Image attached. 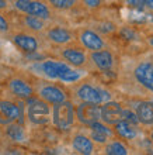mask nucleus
Segmentation results:
<instances>
[{"mask_svg":"<svg viewBox=\"0 0 153 155\" xmlns=\"http://www.w3.org/2000/svg\"><path fill=\"white\" fill-rule=\"evenodd\" d=\"M90 61L103 72H110L114 66V55L108 49L90 51Z\"/></svg>","mask_w":153,"mask_h":155,"instance_id":"nucleus-16","label":"nucleus"},{"mask_svg":"<svg viewBox=\"0 0 153 155\" xmlns=\"http://www.w3.org/2000/svg\"><path fill=\"white\" fill-rule=\"evenodd\" d=\"M120 35H121V38H124L125 41H133L138 38L136 31L133 28H131V27H122V28L120 30Z\"/></svg>","mask_w":153,"mask_h":155,"instance_id":"nucleus-26","label":"nucleus"},{"mask_svg":"<svg viewBox=\"0 0 153 155\" xmlns=\"http://www.w3.org/2000/svg\"><path fill=\"white\" fill-rule=\"evenodd\" d=\"M45 3L56 12H68V10L76 7L79 0H45Z\"/></svg>","mask_w":153,"mask_h":155,"instance_id":"nucleus-22","label":"nucleus"},{"mask_svg":"<svg viewBox=\"0 0 153 155\" xmlns=\"http://www.w3.org/2000/svg\"><path fill=\"white\" fill-rule=\"evenodd\" d=\"M72 148L77 154L91 155L94 152V143L90 137L84 134H76L72 138Z\"/></svg>","mask_w":153,"mask_h":155,"instance_id":"nucleus-18","label":"nucleus"},{"mask_svg":"<svg viewBox=\"0 0 153 155\" xmlns=\"http://www.w3.org/2000/svg\"><path fill=\"white\" fill-rule=\"evenodd\" d=\"M0 87H2V83H0Z\"/></svg>","mask_w":153,"mask_h":155,"instance_id":"nucleus-38","label":"nucleus"},{"mask_svg":"<svg viewBox=\"0 0 153 155\" xmlns=\"http://www.w3.org/2000/svg\"><path fill=\"white\" fill-rule=\"evenodd\" d=\"M76 97L80 102L84 103H94V104H101L104 102L111 100V93L105 89H101L98 86H94L91 83H80L75 90Z\"/></svg>","mask_w":153,"mask_h":155,"instance_id":"nucleus-4","label":"nucleus"},{"mask_svg":"<svg viewBox=\"0 0 153 155\" xmlns=\"http://www.w3.org/2000/svg\"><path fill=\"white\" fill-rule=\"evenodd\" d=\"M13 3L17 12L24 13V14H32L46 21L51 20L52 17L51 7L42 0H24V2H13Z\"/></svg>","mask_w":153,"mask_h":155,"instance_id":"nucleus-6","label":"nucleus"},{"mask_svg":"<svg viewBox=\"0 0 153 155\" xmlns=\"http://www.w3.org/2000/svg\"><path fill=\"white\" fill-rule=\"evenodd\" d=\"M89 127H90V130H91V131H97V133H100V134L105 135V137H107V138H110V140H113L114 135H115V134H114L113 128H110L108 124L103 123L101 120H97V121L91 123Z\"/></svg>","mask_w":153,"mask_h":155,"instance_id":"nucleus-24","label":"nucleus"},{"mask_svg":"<svg viewBox=\"0 0 153 155\" xmlns=\"http://www.w3.org/2000/svg\"><path fill=\"white\" fill-rule=\"evenodd\" d=\"M143 4H145L146 8H149V10H153V0H143Z\"/></svg>","mask_w":153,"mask_h":155,"instance_id":"nucleus-32","label":"nucleus"},{"mask_svg":"<svg viewBox=\"0 0 153 155\" xmlns=\"http://www.w3.org/2000/svg\"><path fill=\"white\" fill-rule=\"evenodd\" d=\"M135 79L143 87L153 92V62H141L133 71Z\"/></svg>","mask_w":153,"mask_h":155,"instance_id":"nucleus-15","label":"nucleus"},{"mask_svg":"<svg viewBox=\"0 0 153 155\" xmlns=\"http://www.w3.org/2000/svg\"><path fill=\"white\" fill-rule=\"evenodd\" d=\"M150 138H152V141H153V130H152V133H150Z\"/></svg>","mask_w":153,"mask_h":155,"instance_id":"nucleus-35","label":"nucleus"},{"mask_svg":"<svg viewBox=\"0 0 153 155\" xmlns=\"http://www.w3.org/2000/svg\"><path fill=\"white\" fill-rule=\"evenodd\" d=\"M77 40L83 48L89 51H98V49L105 48V41L101 38V35L94 30L83 28L77 34Z\"/></svg>","mask_w":153,"mask_h":155,"instance_id":"nucleus-13","label":"nucleus"},{"mask_svg":"<svg viewBox=\"0 0 153 155\" xmlns=\"http://www.w3.org/2000/svg\"><path fill=\"white\" fill-rule=\"evenodd\" d=\"M4 134H6V137H8V138L11 140V141H14V143H24L25 138H27L24 127L21 126V123H18V121L6 124Z\"/></svg>","mask_w":153,"mask_h":155,"instance_id":"nucleus-21","label":"nucleus"},{"mask_svg":"<svg viewBox=\"0 0 153 155\" xmlns=\"http://www.w3.org/2000/svg\"><path fill=\"white\" fill-rule=\"evenodd\" d=\"M125 3L128 4L129 7L136 8V10H142V8L145 7V4H143V0H125Z\"/></svg>","mask_w":153,"mask_h":155,"instance_id":"nucleus-30","label":"nucleus"},{"mask_svg":"<svg viewBox=\"0 0 153 155\" xmlns=\"http://www.w3.org/2000/svg\"><path fill=\"white\" fill-rule=\"evenodd\" d=\"M3 134H4V133H3V130H2V128H0V138H2V137H3Z\"/></svg>","mask_w":153,"mask_h":155,"instance_id":"nucleus-34","label":"nucleus"},{"mask_svg":"<svg viewBox=\"0 0 153 155\" xmlns=\"http://www.w3.org/2000/svg\"><path fill=\"white\" fill-rule=\"evenodd\" d=\"M45 37L49 42H52L56 47H65L75 41V34L62 25H53L49 28H45Z\"/></svg>","mask_w":153,"mask_h":155,"instance_id":"nucleus-10","label":"nucleus"},{"mask_svg":"<svg viewBox=\"0 0 153 155\" xmlns=\"http://www.w3.org/2000/svg\"><path fill=\"white\" fill-rule=\"evenodd\" d=\"M52 123L53 126L62 131H68L76 123V111L72 102H62L52 106Z\"/></svg>","mask_w":153,"mask_h":155,"instance_id":"nucleus-3","label":"nucleus"},{"mask_svg":"<svg viewBox=\"0 0 153 155\" xmlns=\"http://www.w3.org/2000/svg\"><path fill=\"white\" fill-rule=\"evenodd\" d=\"M21 117H23V111L18 103L8 99H0V124L2 126L14 121L21 123Z\"/></svg>","mask_w":153,"mask_h":155,"instance_id":"nucleus-8","label":"nucleus"},{"mask_svg":"<svg viewBox=\"0 0 153 155\" xmlns=\"http://www.w3.org/2000/svg\"><path fill=\"white\" fill-rule=\"evenodd\" d=\"M11 2H24V0H11Z\"/></svg>","mask_w":153,"mask_h":155,"instance_id":"nucleus-36","label":"nucleus"},{"mask_svg":"<svg viewBox=\"0 0 153 155\" xmlns=\"http://www.w3.org/2000/svg\"><path fill=\"white\" fill-rule=\"evenodd\" d=\"M104 152L108 155H126L128 154V148L124 145V143L115 140V141H111V143L105 145Z\"/></svg>","mask_w":153,"mask_h":155,"instance_id":"nucleus-23","label":"nucleus"},{"mask_svg":"<svg viewBox=\"0 0 153 155\" xmlns=\"http://www.w3.org/2000/svg\"><path fill=\"white\" fill-rule=\"evenodd\" d=\"M21 25L30 33H42L46 28V20L41 17L32 16V14H24L21 13Z\"/></svg>","mask_w":153,"mask_h":155,"instance_id":"nucleus-17","label":"nucleus"},{"mask_svg":"<svg viewBox=\"0 0 153 155\" xmlns=\"http://www.w3.org/2000/svg\"><path fill=\"white\" fill-rule=\"evenodd\" d=\"M113 130H114V134L117 135V137H120L122 140H128V141L136 138V135H138V130L135 128V126L128 121H125V120H122V118L114 124Z\"/></svg>","mask_w":153,"mask_h":155,"instance_id":"nucleus-19","label":"nucleus"},{"mask_svg":"<svg viewBox=\"0 0 153 155\" xmlns=\"http://www.w3.org/2000/svg\"><path fill=\"white\" fill-rule=\"evenodd\" d=\"M61 58L70 66L80 68V69L84 68L87 65V61H89V57H87V54L83 49L70 44L65 45L63 48L61 49Z\"/></svg>","mask_w":153,"mask_h":155,"instance_id":"nucleus-9","label":"nucleus"},{"mask_svg":"<svg viewBox=\"0 0 153 155\" xmlns=\"http://www.w3.org/2000/svg\"><path fill=\"white\" fill-rule=\"evenodd\" d=\"M148 44H149L150 47H152V48H153V35H150V37L148 38Z\"/></svg>","mask_w":153,"mask_h":155,"instance_id":"nucleus-33","label":"nucleus"},{"mask_svg":"<svg viewBox=\"0 0 153 155\" xmlns=\"http://www.w3.org/2000/svg\"><path fill=\"white\" fill-rule=\"evenodd\" d=\"M76 111V120L81 124L89 127L91 123L100 120V104H94V103H84L80 102L75 107Z\"/></svg>","mask_w":153,"mask_h":155,"instance_id":"nucleus-12","label":"nucleus"},{"mask_svg":"<svg viewBox=\"0 0 153 155\" xmlns=\"http://www.w3.org/2000/svg\"><path fill=\"white\" fill-rule=\"evenodd\" d=\"M27 118L34 126H45L51 121L52 118V109L51 104L44 102L38 96H32L27 99Z\"/></svg>","mask_w":153,"mask_h":155,"instance_id":"nucleus-2","label":"nucleus"},{"mask_svg":"<svg viewBox=\"0 0 153 155\" xmlns=\"http://www.w3.org/2000/svg\"><path fill=\"white\" fill-rule=\"evenodd\" d=\"M122 118V106L118 102H104L100 104V120L108 126H114Z\"/></svg>","mask_w":153,"mask_h":155,"instance_id":"nucleus-14","label":"nucleus"},{"mask_svg":"<svg viewBox=\"0 0 153 155\" xmlns=\"http://www.w3.org/2000/svg\"><path fill=\"white\" fill-rule=\"evenodd\" d=\"M122 120L131 123L133 126H138L139 124V120H138V116L135 111L129 110V109H122Z\"/></svg>","mask_w":153,"mask_h":155,"instance_id":"nucleus-25","label":"nucleus"},{"mask_svg":"<svg viewBox=\"0 0 153 155\" xmlns=\"http://www.w3.org/2000/svg\"><path fill=\"white\" fill-rule=\"evenodd\" d=\"M35 96L42 99L44 102L49 103L51 106L69 100L68 92L56 83H44V85H41L38 89H35Z\"/></svg>","mask_w":153,"mask_h":155,"instance_id":"nucleus-7","label":"nucleus"},{"mask_svg":"<svg viewBox=\"0 0 153 155\" xmlns=\"http://www.w3.org/2000/svg\"><path fill=\"white\" fill-rule=\"evenodd\" d=\"M8 8V0H0V12H6Z\"/></svg>","mask_w":153,"mask_h":155,"instance_id":"nucleus-31","label":"nucleus"},{"mask_svg":"<svg viewBox=\"0 0 153 155\" xmlns=\"http://www.w3.org/2000/svg\"><path fill=\"white\" fill-rule=\"evenodd\" d=\"M90 138L93 140V143H97V144H107L110 141V138H107L105 135L97 133V131H91L90 130Z\"/></svg>","mask_w":153,"mask_h":155,"instance_id":"nucleus-28","label":"nucleus"},{"mask_svg":"<svg viewBox=\"0 0 153 155\" xmlns=\"http://www.w3.org/2000/svg\"><path fill=\"white\" fill-rule=\"evenodd\" d=\"M0 69H2V65H0Z\"/></svg>","mask_w":153,"mask_h":155,"instance_id":"nucleus-37","label":"nucleus"},{"mask_svg":"<svg viewBox=\"0 0 153 155\" xmlns=\"http://www.w3.org/2000/svg\"><path fill=\"white\" fill-rule=\"evenodd\" d=\"M38 69L45 78L63 83H76L84 75L80 68H73L59 59H44L41 64H38Z\"/></svg>","mask_w":153,"mask_h":155,"instance_id":"nucleus-1","label":"nucleus"},{"mask_svg":"<svg viewBox=\"0 0 153 155\" xmlns=\"http://www.w3.org/2000/svg\"><path fill=\"white\" fill-rule=\"evenodd\" d=\"M6 87L18 100H27L35 96V86L21 75H11L10 78H7Z\"/></svg>","mask_w":153,"mask_h":155,"instance_id":"nucleus-5","label":"nucleus"},{"mask_svg":"<svg viewBox=\"0 0 153 155\" xmlns=\"http://www.w3.org/2000/svg\"><path fill=\"white\" fill-rule=\"evenodd\" d=\"M11 42L16 45L17 48L20 49L21 52L27 54V55H31V54H35L40 48V42L37 40V37L34 34L25 33V31H20V33H16L11 35Z\"/></svg>","mask_w":153,"mask_h":155,"instance_id":"nucleus-11","label":"nucleus"},{"mask_svg":"<svg viewBox=\"0 0 153 155\" xmlns=\"http://www.w3.org/2000/svg\"><path fill=\"white\" fill-rule=\"evenodd\" d=\"M79 2H81V4L89 10H97L103 4V0H79Z\"/></svg>","mask_w":153,"mask_h":155,"instance_id":"nucleus-27","label":"nucleus"},{"mask_svg":"<svg viewBox=\"0 0 153 155\" xmlns=\"http://www.w3.org/2000/svg\"><path fill=\"white\" fill-rule=\"evenodd\" d=\"M135 113L138 116L139 123L145 126H153V104L152 102H139L135 107Z\"/></svg>","mask_w":153,"mask_h":155,"instance_id":"nucleus-20","label":"nucleus"},{"mask_svg":"<svg viewBox=\"0 0 153 155\" xmlns=\"http://www.w3.org/2000/svg\"><path fill=\"white\" fill-rule=\"evenodd\" d=\"M10 31V23H8L7 17L0 12V34H6Z\"/></svg>","mask_w":153,"mask_h":155,"instance_id":"nucleus-29","label":"nucleus"}]
</instances>
